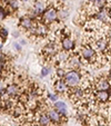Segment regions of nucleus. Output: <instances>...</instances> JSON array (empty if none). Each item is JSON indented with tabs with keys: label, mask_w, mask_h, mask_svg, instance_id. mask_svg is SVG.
Here are the masks:
<instances>
[{
	"label": "nucleus",
	"mask_w": 111,
	"mask_h": 126,
	"mask_svg": "<svg viewBox=\"0 0 111 126\" xmlns=\"http://www.w3.org/2000/svg\"><path fill=\"white\" fill-rule=\"evenodd\" d=\"M79 55L81 58L82 65H96L99 63V55L97 54V50L91 46V44H83L80 47Z\"/></svg>",
	"instance_id": "f257e3e1"
},
{
	"label": "nucleus",
	"mask_w": 111,
	"mask_h": 126,
	"mask_svg": "<svg viewBox=\"0 0 111 126\" xmlns=\"http://www.w3.org/2000/svg\"><path fill=\"white\" fill-rule=\"evenodd\" d=\"M83 77H85V74L82 73V70H80V69H70L66 73V75L62 79L64 80L68 88H71L82 85V81L85 80Z\"/></svg>",
	"instance_id": "f03ea898"
},
{
	"label": "nucleus",
	"mask_w": 111,
	"mask_h": 126,
	"mask_svg": "<svg viewBox=\"0 0 111 126\" xmlns=\"http://www.w3.org/2000/svg\"><path fill=\"white\" fill-rule=\"evenodd\" d=\"M57 8L58 7L56 5H53V3H50L49 6H47L45 11L41 14V22H43L45 25H47L49 27V25L58 21Z\"/></svg>",
	"instance_id": "7ed1b4c3"
},
{
	"label": "nucleus",
	"mask_w": 111,
	"mask_h": 126,
	"mask_svg": "<svg viewBox=\"0 0 111 126\" xmlns=\"http://www.w3.org/2000/svg\"><path fill=\"white\" fill-rule=\"evenodd\" d=\"M58 52H59V46L54 40H52L45 45V47L41 50V55L46 60H52Z\"/></svg>",
	"instance_id": "20e7f679"
},
{
	"label": "nucleus",
	"mask_w": 111,
	"mask_h": 126,
	"mask_svg": "<svg viewBox=\"0 0 111 126\" xmlns=\"http://www.w3.org/2000/svg\"><path fill=\"white\" fill-rule=\"evenodd\" d=\"M93 87H95V91H109V88L111 87V84L107 77L102 76L93 81Z\"/></svg>",
	"instance_id": "39448f33"
},
{
	"label": "nucleus",
	"mask_w": 111,
	"mask_h": 126,
	"mask_svg": "<svg viewBox=\"0 0 111 126\" xmlns=\"http://www.w3.org/2000/svg\"><path fill=\"white\" fill-rule=\"evenodd\" d=\"M91 98H93V103H107L109 98V92L108 91H93L91 93Z\"/></svg>",
	"instance_id": "423d86ee"
},
{
	"label": "nucleus",
	"mask_w": 111,
	"mask_h": 126,
	"mask_svg": "<svg viewBox=\"0 0 111 126\" xmlns=\"http://www.w3.org/2000/svg\"><path fill=\"white\" fill-rule=\"evenodd\" d=\"M36 21L35 19H32V18H30L29 16H25V17H21L19 20V27L20 28H22L24 30L26 31H29L31 28H32L33 26H35Z\"/></svg>",
	"instance_id": "0eeeda50"
},
{
	"label": "nucleus",
	"mask_w": 111,
	"mask_h": 126,
	"mask_svg": "<svg viewBox=\"0 0 111 126\" xmlns=\"http://www.w3.org/2000/svg\"><path fill=\"white\" fill-rule=\"evenodd\" d=\"M53 88H54V92L57 94H67V92H68V89H69L68 86L64 83V80L61 78H57L54 80Z\"/></svg>",
	"instance_id": "6e6552de"
},
{
	"label": "nucleus",
	"mask_w": 111,
	"mask_h": 126,
	"mask_svg": "<svg viewBox=\"0 0 111 126\" xmlns=\"http://www.w3.org/2000/svg\"><path fill=\"white\" fill-rule=\"evenodd\" d=\"M74 47H76V44H74L73 39L71 38L70 36H66V37L61 38V48H62V50L71 51V50L74 49Z\"/></svg>",
	"instance_id": "1a4fd4ad"
},
{
	"label": "nucleus",
	"mask_w": 111,
	"mask_h": 126,
	"mask_svg": "<svg viewBox=\"0 0 111 126\" xmlns=\"http://www.w3.org/2000/svg\"><path fill=\"white\" fill-rule=\"evenodd\" d=\"M20 91H21V89H20V87L17 85V84H9V85L5 88L6 95L9 96V97H16V96H18Z\"/></svg>",
	"instance_id": "9d476101"
},
{
	"label": "nucleus",
	"mask_w": 111,
	"mask_h": 126,
	"mask_svg": "<svg viewBox=\"0 0 111 126\" xmlns=\"http://www.w3.org/2000/svg\"><path fill=\"white\" fill-rule=\"evenodd\" d=\"M47 115L49 116L50 121L53 122V123L56 124H60L62 122V119L66 118V116H62V115H60L59 113L57 112V110H54V108H51V110H47Z\"/></svg>",
	"instance_id": "9b49d317"
},
{
	"label": "nucleus",
	"mask_w": 111,
	"mask_h": 126,
	"mask_svg": "<svg viewBox=\"0 0 111 126\" xmlns=\"http://www.w3.org/2000/svg\"><path fill=\"white\" fill-rule=\"evenodd\" d=\"M37 123L38 126H50L51 125V121H50L49 116L47 113H38L37 114Z\"/></svg>",
	"instance_id": "f8f14e48"
},
{
	"label": "nucleus",
	"mask_w": 111,
	"mask_h": 126,
	"mask_svg": "<svg viewBox=\"0 0 111 126\" xmlns=\"http://www.w3.org/2000/svg\"><path fill=\"white\" fill-rule=\"evenodd\" d=\"M46 9V5L43 2L42 0H35L33 1V5H32V11L35 12L37 16H40Z\"/></svg>",
	"instance_id": "ddd939ff"
},
{
	"label": "nucleus",
	"mask_w": 111,
	"mask_h": 126,
	"mask_svg": "<svg viewBox=\"0 0 111 126\" xmlns=\"http://www.w3.org/2000/svg\"><path fill=\"white\" fill-rule=\"evenodd\" d=\"M53 107H54V110H57L60 115H62V116H66L67 113H68V112H67V105H66V103L62 102V100H57V102H54V106Z\"/></svg>",
	"instance_id": "4468645a"
},
{
	"label": "nucleus",
	"mask_w": 111,
	"mask_h": 126,
	"mask_svg": "<svg viewBox=\"0 0 111 126\" xmlns=\"http://www.w3.org/2000/svg\"><path fill=\"white\" fill-rule=\"evenodd\" d=\"M108 1L109 0H95V2L90 3V5L93 7L95 10H99V9L104 8L106 6H108Z\"/></svg>",
	"instance_id": "2eb2a0df"
},
{
	"label": "nucleus",
	"mask_w": 111,
	"mask_h": 126,
	"mask_svg": "<svg viewBox=\"0 0 111 126\" xmlns=\"http://www.w3.org/2000/svg\"><path fill=\"white\" fill-rule=\"evenodd\" d=\"M7 5L11 10H18V8H19V0H8Z\"/></svg>",
	"instance_id": "dca6fc26"
},
{
	"label": "nucleus",
	"mask_w": 111,
	"mask_h": 126,
	"mask_svg": "<svg viewBox=\"0 0 111 126\" xmlns=\"http://www.w3.org/2000/svg\"><path fill=\"white\" fill-rule=\"evenodd\" d=\"M7 71H9L7 67V63H0V78H2L7 75Z\"/></svg>",
	"instance_id": "f3484780"
},
{
	"label": "nucleus",
	"mask_w": 111,
	"mask_h": 126,
	"mask_svg": "<svg viewBox=\"0 0 111 126\" xmlns=\"http://www.w3.org/2000/svg\"><path fill=\"white\" fill-rule=\"evenodd\" d=\"M66 69H63V68H60V67H58L57 68V70H56V76H57V78H63L64 77V75H66Z\"/></svg>",
	"instance_id": "a211bd4d"
},
{
	"label": "nucleus",
	"mask_w": 111,
	"mask_h": 126,
	"mask_svg": "<svg viewBox=\"0 0 111 126\" xmlns=\"http://www.w3.org/2000/svg\"><path fill=\"white\" fill-rule=\"evenodd\" d=\"M7 37H8V30L5 28H0V39H1V43L6 41Z\"/></svg>",
	"instance_id": "6ab92c4d"
},
{
	"label": "nucleus",
	"mask_w": 111,
	"mask_h": 126,
	"mask_svg": "<svg viewBox=\"0 0 111 126\" xmlns=\"http://www.w3.org/2000/svg\"><path fill=\"white\" fill-rule=\"evenodd\" d=\"M9 15V11H8L6 8H1L0 7V20H3L6 17Z\"/></svg>",
	"instance_id": "aec40b11"
},
{
	"label": "nucleus",
	"mask_w": 111,
	"mask_h": 126,
	"mask_svg": "<svg viewBox=\"0 0 111 126\" xmlns=\"http://www.w3.org/2000/svg\"><path fill=\"white\" fill-rule=\"evenodd\" d=\"M40 74H41V76H42V77L48 76V75L50 74V68H49V67H47V66L42 67V69H41V71H40Z\"/></svg>",
	"instance_id": "412c9836"
},
{
	"label": "nucleus",
	"mask_w": 111,
	"mask_h": 126,
	"mask_svg": "<svg viewBox=\"0 0 111 126\" xmlns=\"http://www.w3.org/2000/svg\"><path fill=\"white\" fill-rule=\"evenodd\" d=\"M48 98L52 102H57L58 100V95L57 94H51V93H48Z\"/></svg>",
	"instance_id": "4be33fe9"
},
{
	"label": "nucleus",
	"mask_w": 111,
	"mask_h": 126,
	"mask_svg": "<svg viewBox=\"0 0 111 126\" xmlns=\"http://www.w3.org/2000/svg\"><path fill=\"white\" fill-rule=\"evenodd\" d=\"M0 63H8V57L3 52H0Z\"/></svg>",
	"instance_id": "5701e85b"
},
{
	"label": "nucleus",
	"mask_w": 111,
	"mask_h": 126,
	"mask_svg": "<svg viewBox=\"0 0 111 126\" xmlns=\"http://www.w3.org/2000/svg\"><path fill=\"white\" fill-rule=\"evenodd\" d=\"M13 47L16 48V50H18V51H20V50H21V46H20V44H18V43H14L13 44Z\"/></svg>",
	"instance_id": "b1692460"
},
{
	"label": "nucleus",
	"mask_w": 111,
	"mask_h": 126,
	"mask_svg": "<svg viewBox=\"0 0 111 126\" xmlns=\"http://www.w3.org/2000/svg\"><path fill=\"white\" fill-rule=\"evenodd\" d=\"M26 44H27V40H26V39H20V45L24 46V45H26Z\"/></svg>",
	"instance_id": "393cba45"
},
{
	"label": "nucleus",
	"mask_w": 111,
	"mask_h": 126,
	"mask_svg": "<svg viewBox=\"0 0 111 126\" xmlns=\"http://www.w3.org/2000/svg\"><path fill=\"white\" fill-rule=\"evenodd\" d=\"M107 78H108V80L111 83V69L109 70V73H108V77H107Z\"/></svg>",
	"instance_id": "a878e982"
},
{
	"label": "nucleus",
	"mask_w": 111,
	"mask_h": 126,
	"mask_svg": "<svg viewBox=\"0 0 111 126\" xmlns=\"http://www.w3.org/2000/svg\"><path fill=\"white\" fill-rule=\"evenodd\" d=\"M13 37H14V38H19V32H18V31H14V32H13Z\"/></svg>",
	"instance_id": "bb28decb"
},
{
	"label": "nucleus",
	"mask_w": 111,
	"mask_h": 126,
	"mask_svg": "<svg viewBox=\"0 0 111 126\" xmlns=\"http://www.w3.org/2000/svg\"><path fill=\"white\" fill-rule=\"evenodd\" d=\"M96 126H108V125H107L106 123H98Z\"/></svg>",
	"instance_id": "cd10ccee"
},
{
	"label": "nucleus",
	"mask_w": 111,
	"mask_h": 126,
	"mask_svg": "<svg viewBox=\"0 0 111 126\" xmlns=\"http://www.w3.org/2000/svg\"><path fill=\"white\" fill-rule=\"evenodd\" d=\"M58 3H61V5H63L64 2H66V0H57Z\"/></svg>",
	"instance_id": "c85d7f7f"
},
{
	"label": "nucleus",
	"mask_w": 111,
	"mask_h": 126,
	"mask_svg": "<svg viewBox=\"0 0 111 126\" xmlns=\"http://www.w3.org/2000/svg\"><path fill=\"white\" fill-rule=\"evenodd\" d=\"M108 92H109V98L111 99V87L109 88V91H108Z\"/></svg>",
	"instance_id": "c756f323"
},
{
	"label": "nucleus",
	"mask_w": 111,
	"mask_h": 126,
	"mask_svg": "<svg viewBox=\"0 0 111 126\" xmlns=\"http://www.w3.org/2000/svg\"><path fill=\"white\" fill-rule=\"evenodd\" d=\"M2 46H3V45H2V44H1V43H0V50L2 49Z\"/></svg>",
	"instance_id": "7c9ffc66"
}]
</instances>
